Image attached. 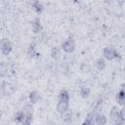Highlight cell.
Here are the masks:
<instances>
[{
    "label": "cell",
    "mask_w": 125,
    "mask_h": 125,
    "mask_svg": "<svg viewBox=\"0 0 125 125\" xmlns=\"http://www.w3.org/2000/svg\"><path fill=\"white\" fill-rule=\"evenodd\" d=\"M69 107V103H65V102H59L57 104V111L61 114H64L67 112Z\"/></svg>",
    "instance_id": "7"
},
{
    "label": "cell",
    "mask_w": 125,
    "mask_h": 125,
    "mask_svg": "<svg viewBox=\"0 0 125 125\" xmlns=\"http://www.w3.org/2000/svg\"><path fill=\"white\" fill-rule=\"evenodd\" d=\"M96 67L99 70H104L105 68V61L104 58H99L96 61Z\"/></svg>",
    "instance_id": "15"
},
{
    "label": "cell",
    "mask_w": 125,
    "mask_h": 125,
    "mask_svg": "<svg viewBox=\"0 0 125 125\" xmlns=\"http://www.w3.org/2000/svg\"><path fill=\"white\" fill-rule=\"evenodd\" d=\"M106 122H107V119H106L105 115H104L102 113L94 114V123H95V125H105Z\"/></svg>",
    "instance_id": "6"
},
{
    "label": "cell",
    "mask_w": 125,
    "mask_h": 125,
    "mask_svg": "<svg viewBox=\"0 0 125 125\" xmlns=\"http://www.w3.org/2000/svg\"><path fill=\"white\" fill-rule=\"evenodd\" d=\"M82 125H95V123H94V115L93 116L91 114L88 115V117L85 119V121L83 122Z\"/></svg>",
    "instance_id": "19"
},
{
    "label": "cell",
    "mask_w": 125,
    "mask_h": 125,
    "mask_svg": "<svg viewBox=\"0 0 125 125\" xmlns=\"http://www.w3.org/2000/svg\"><path fill=\"white\" fill-rule=\"evenodd\" d=\"M60 55H61L60 50H59L57 47H54V48L52 49V51H51V56H52V58L55 59V60H57L58 58H60Z\"/></svg>",
    "instance_id": "18"
},
{
    "label": "cell",
    "mask_w": 125,
    "mask_h": 125,
    "mask_svg": "<svg viewBox=\"0 0 125 125\" xmlns=\"http://www.w3.org/2000/svg\"><path fill=\"white\" fill-rule=\"evenodd\" d=\"M2 91H3V93L5 95H11L13 93V91H14V88L10 83L4 82L3 85H2Z\"/></svg>",
    "instance_id": "9"
},
{
    "label": "cell",
    "mask_w": 125,
    "mask_h": 125,
    "mask_svg": "<svg viewBox=\"0 0 125 125\" xmlns=\"http://www.w3.org/2000/svg\"><path fill=\"white\" fill-rule=\"evenodd\" d=\"M119 114H120V118L124 121V119H125V108H124V107H122V108L119 110Z\"/></svg>",
    "instance_id": "20"
},
{
    "label": "cell",
    "mask_w": 125,
    "mask_h": 125,
    "mask_svg": "<svg viewBox=\"0 0 125 125\" xmlns=\"http://www.w3.org/2000/svg\"><path fill=\"white\" fill-rule=\"evenodd\" d=\"M59 102L69 103V94L66 90H61L59 94Z\"/></svg>",
    "instance_id": "8"
},
{
    "label": "cell",
    "mask_w": 125,
    "mask_h": 125,
    "mask_svg": "<svg viewBox=\"0 0 125 125\" xmlns=\"http://www.w3.org/2000/svg\"><path fill=\"white\" fill-rule=\"evenodd\" d=\"M39 99H40V93L38 91L34 90V91H32V92L29 93V100H30V102L32 104L37 103Z\"/></svg>",
    "instance_id": "12"
},
{
    "label": "cell",
    "mask_w": 125,
    "mask_h": 125,
    "mask_svg": "<svg viewBox=\"0 0 125 125\" xmlns=\"http://www.w3.org/2000/svg\"><path fill=\"white\" fill-rule=\"evenodd\" d=\"M110 118L111 120L115 123V125H123V120L120 118V114H119V109L117 106H112L111 110H110Z\"/></svg>",
    "instance_id": "4"
},
{
    "label": "cell",
    "mask_w": 125,
    "mask_h": 125,
    "mask_svg": "<svg viewBox=\"0 0 125 125\" xmlns=\"http://www.w3.org/2000/svg\"><path fill=\"white\" fill-rule=\"evenodd\" d=\"M103 56H104V59L112 61V60L117 59L119 55H118V52L115 49H113L111 47H105L103 51Z\"/></svg>",
    "instance_id": "2"
},
{
    "label": "cell",
    "mask_w": 125,
    "mask_h": 125,
    "mask_svg": "<svg viewBox=\"0 0 125 125\" xmlns=\"http://www.w3.org/2000/svg\"><path fill=\"white\" fill-rule=\"evenodd\" d=\"M8 65L4 62H0V77H5L8 74Z\"/></svg>",
    "instance_id": "14"
},
{
    "label": "cell",
    "mask_w": 125,
    "mask_h": 125,
    "mask_svg": "<svg viewBox=\"0 0 125 125\" xmlns=\"http://www.w3.org/2000/svg\"><path fill=\"white\" fill-rule=\"evenodd\" d=\"M116 101H117V104H120V105H123L124 104V101H125V92H124V89L122 88L116 95Z\"/></svg>",
    "instance_id": "10"
},
{
    "label": "cell",
    "mask_w": 125,
    "mask_h": 125,
    "mask_svg": "<svg viewBox=\"0 0 125 125\" xmlns=\"http://www.w3.org/2000/svg\"><path fill=\"white\" fill-rule=\"evenodd\" d=\"M32 7H33V9H34L37 13H41V12L43 11V5H42V3L39 2V1L33 2V3H32Z\"/></svg>",
    "instance_id": "17"
},
{
    "label": "cell",
    "mask_w": 125,
    "mask_h": 125,
    "mask_svg": "<svg viewBox=\"0 0 125 125\" xmlns=\"http://www.w3.org/2000/svg\"><path fill=\"white\" fill-rule=\"evenodd\" d=\"M27 55L28 57L30 58H33V57H36L37 56V52H36V49H35V45L32 43L28 46L27 48Z\"/></svg>",
    "instance_id": "16"
},
{
    "label": "cell",
    "mask_w": 125,
    "mask_h": 125,
    "mask_svg": "<svg viewBox=\"0 0 125 125\" xmlns=\"http://www.w3.org/2000/svg\"><path fill=\"white\" fill-rule=\"evenodd\" d=\"M31 27H32V31H33L34 33L39 32V31L42 29V26H41V23H40V20H39V19H35V20L32 21Z\"/></svg>",
    "instance_id": "11"
},
{
    "label": "cell",
    "mask_w": 125,
    "mask_h": 125,
    "mask_svg": "<svg viewBox=\"0 0 125 125\" xmlns=\"http://www.w3.org/2000/svg\"><path fill=\"white\" fill-rule=\"evenodd\" d=\"M62 49L65 52V53H72L75 50V42L72 38H67L66 40H64L62 44Z\"/></svg>",
    "instance_id": "5"
},
{
    "label": "cell",
    "mask_w": 125,
    "mask_h": 125,
    "mask_svg": "<svg viewBox=\"0 0 125 125\" xmlns=\"http://www.w3.org/2000/svg\"><path fill=\"white\" fill-rule=\"evenodd\" d=\"M12 49H13L12 43L7 38H3L0 41V50H1L3 55H5V56L9 55L12 52Z\"/></svg>",
    "instance_id": "3"
},
{
    "label": "cell",
    "mask_w": 125,
    "mask_h": 125,
    "mask_svg": "<svg viewBox=\"0 0 125 125\" xmlns=\"http://www.w3.org/2000/svg\"><path fill=\"white\" fill-rule=\"evenodd\" d=\"M80 96L83 98V99H87L89 96H90V88L87 87V86H82L80 88Z\"/></svg>",
    "instance_id": "13"
},
{
    "label": "cell",
    "mask_w": 125,
    "mask_h": 125,
    "mask_svg": "<svg viewBox=\"0 0 125 125\" xmlns=\"http://www.w3.org/2000/svg\"><path fill=\"white\" fill-rule=\"evenodd\" d=\"M15 120L22 125H30L32 122V114H27L21 110L15 114Z\"/></svg>",
    "instance_id": "1"
},
{
    "label": "cell",
    "mask_w": 125,
    "mask_h": 125,
    "mask_svg": "<svg viewBox=\"0 0 125 125\" xmlns=\"http://www.w3.org/2000/svg\"><path fill=\"white\" fill-rule=\"evenodd\" d=\"M0 117H1V111H0Z\"/></svg>",
    "instance_id": "21"
}]
</instances>
